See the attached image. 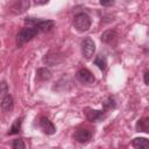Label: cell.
Here are the masks:
<instances>
[{
    "label": "cell",
    "mask_w": 149,
    "mask_h": 149,
    "mask_svg": "<svg viewBox=\"0 0 149 149\" xmlns=\"http://www.w3.org/2000/svg\"><path fill=\"white\" fill-rule=\"evenodd\" d=\"M40 31L37 30V28L34 27H26L23 29H21L17 35H16V45L20 48L23 44H26L27 42H29L33 37H35Z\"/></svg>",
    "instance_id": "6da1fadb"
},
{
    "label": "cell",
    "mask_w": 149,
    "mask_h": 149,
    "mask_svg": "<svg viewBox=\"0 0 149 149\" xmlns=\"http://www.w3.org/2000/svg\"><path fill=\"white\" fill-rule=\"evenodd\" d=\"M91 24H92L91 17L86 13H78L73 17V26L79 31H86V30H88L90 27H91Z\"/></svg>",
    "instance_id": "7a4b0ae2"
},
{
    "label": "cell",
    "mask_w": 149,
    "mask_h": 149,
    "mask_svg": "<svg viewBox=\"0 0 149 149\" xmlns=\"http://www.w3.org/2000/svg\"><path fill=\"white\" fill-rule=\"evenodd\" d=\"M81 52H83V56L86 59H90V58L93 57V55L95 52V44H94L92 38L86 37V38L83 40V42H81Z\"/></svg>",
    "instance_id": "3957f363"
},
{
    "label": "cell",
    "mask_w": 149,
    "mask_h": 149,
    "mask_svg": "<svg viewBox=\"0 0 149 149\" xmlns=\"http://www.w3.org/2000/svg\"><path fill=\"white\" fill-rule=\"evenodd\" d=\"M76 78L80 81V83H83V84H92V83H94V80H95V78H94V76L92 74V72L90 71V70H87V69H79L78 71H77V73H76Z\"/></svg>",
    "instance_id": "277c9868"
},
{
    "label": "cell",
    "mask_w": 149,
    "mask_h": 149,
    "mask_svg": "<svg viewBox=\"0 0 149 149\" xmlns=\"http://www.w3.org/2000/svg\"><path fill=\"white\" fill-rule=\"evenodd\" d=\"M92 137V132L87 128H80L74 133V140L79 143H86Z\"/></svg>",
    "instance_id": "5b68a950"
},
{
    "label": "cell",
    "mask_w": 149,
    "mask_h": 149,
    "mask_svg": "<svg viewBox=\"0 0 149 149\" xmlns=\"http://www.w3.org/2000/svg\"><path fill=\"white\" fill-rule=\"evenodd\" d=\"M40 127H41V129L45 133V134H48V135H51V134H54L55 132H56V128H55V126H54V123L48 119V118H45V116H42L41 119H40Z\"/></svg>",
    "instance_id": "8992f818"
},
{
    "label": "cell",
    "mask_w": 149,
    "mask_h": 149,
    "mask_svg": "<svg viewBox=\"0 0 149 149\" xmlns=\"http://www.w3.org/2000/svg\"><path fill=\"white\" fill-rule=\"evenodd\" d=\"M85 114L88 121L91 122H97L100 121L104 118V111H98V109H91V108H86L85 109Z\"/></svg>",
    "instance_id": "52a82bcc"
},
{
    "label": "cell",
    "mask_w": 149,
    "mask_h": 149,
    "mask_svg": "<svg viewBox=\"0 0 149 149\" xmlns=\"http://www.w3.org/2000/svg\"><path fill=\"white\" fill-rule=\"evenodd\" d=\"M101 41L107 44H115L118 41V34L115 30H106L101 35Z\"/></svg>",
    "instance_id": "ba28073f"
},
{
    "label": "cell",
    "mask_w": 149,
    "mask_h": 149,
    "mask_svg": "<svg viewBox=\"0 0 149 149\" xmlns=\"http://www.w3.org/2000/svg\"><path fill=\"white\" fill-rule=\"evenodd\" d=\"M30 2L27 1V0H20V1H16L14 2V5L12 6V12L15 13V14H21L23 13L26 9H28Z\"/></svg>",
    "instance_id": "9c48e42d"
},
{
    "label": "cell",
    "mask_w": 149,
    "mask_h": 149,
    "mask_svg": "<svg viewBox=\"0 0 149 149\" xmlns=\"http://www.w3.org/2000/svg\"><path fill=\"white\" fill-rule=\"evenodd\" d=\"M132 146L135 149H149V140L144 137H135L132 141Z\"/></svg>",
    "instance_id": "30bf717a"
},
{
    "label": "cell",
    "mask_w": 149,
    "mask_h": 149,
    "mask_svg": "<svg viewBox=\"0 0 149 149\" xmlns=\"http://www.w3.org/2000/svg\"><path fill=\"white\" fill-rule=\"evenodd\" d=\"M54 27V21L51 20H38L35 28H37L38 31H49Z\"/></svg>",
    "instance_id": "8fae6325"
},
{
    "label": "cell",
    "mask_w": 149,
    "mask_h": 149,
    "mask_svg": "<svg viewBox=\"0 0 149 149\" xmlns=\"http://www.w3.org/2000/svg\"><path fill=\"white\" fill-rule=\"evenodd\" d=\"M137 132H149V118H142L136 122L135 126Z\"/></svg>",
    "instance_id": "7c38bea8"
},
{
    "label": "cell",
    "mask_w": 149,
    "mask_h": 149,
    "mask_svg": "<svg viewBox=\"0 0 149 149\" xmlns=\"http://www.w3.org/2000/svg\"><path fill=\"white\" fill-rule=\"evenodd\" d=\"M1 108H2V111H5V112L10 111V109L13 108V98H12L9 94L2 97V99H1Z\"/></svg>",
    "instance_id": "4fadbf2b"
},
{
    "label": "cell",
    "mask_w": 149,
    "mask_h": 149,
    "mask_svg": "<svg viewBox=\"0 0 149 149\" xmlns=\"http://www.w3.org/2000/svg\"><path fill=\"white\" fill-rule=\"evenodd\" d=\"M36 76H37V79L40 80H48L51 77V72L47 68H40L36 71Z\"/></svg>",
    "instance_id": "5bb4252c"
},
{
    "label": "cell",
    "mask_w": 149,
    "mask_h": 149,
    "mask_svg": "<svg viewBox=\"0 0 149 149\" xmlns=\"http://www.w3.org/2000/svg\"><path fill=\"white\" fill-rule=\"evenodd\" d=\"M94 64H95V65H97L101 71H104V70L106 69V65H107L106 57H105V56H102V55L97 56V57H95V59H94Z\"/></svg>",
    "instance_id": "9a60e30c"
},
{
    "label": "cell",
    "mask_w": 149,
    "mask_h": 149,
    "mask_svg": "<svg viewBox=\"0 0 149 149\" xmlns=\"http://www.w3.org/2000/svg\"><path fill=\"white\" fill-rule=\"evenodd\" d=\"M21 123H22L21 119H16V120L14 121V123L12 125V127H10V129H9V132H8V134H9V135L17 134V133L20 132V129H21Z\"/></svg>",
    "instance_id": "2e32d148"
},
{
    "label": "cell",
    "mask_w": 149,
    "mask_h": 149,
    "mask_svg": "<svg viewBox=\"0 0 149 149\" xmlns=\"http://www.w3.org/2000/svg\"><path fill=\"white\" fill-rule=\"evenodd\" d=\"M12 149H26V144L22 139H15L12 142Z\"/></svg>",
    "instance_id": "e0dca14e"
},
{
    "label": "cell",
    "mask_w": 149,
    "mask_h": 149,
    "mask_svg": "<svg viewBox=\"0 0 149 149\" xmlns=\"http://www.w3.org/2000/svg\"><path fill=\"white\" fill-rule=\"evenodd\" d=\"M102 106L105 109H111V108H114L115 107V102H114V99L112 98H107L104 102H102Z\"/></svg>",
    "instance_id": "ac0fdd59"
},
{
    "label": "cell",
    "mask_w": 149,
    "mask_h": 149,
    "mask_svg": "<svg viewBox=\"0 0 149 149\" xmlns=\"http://www.w3.org/2000/svg\"><path fill=\"white\" fill-rule=\"evenodd\" d=\"M0 93H1L2 97L7 95V84H6L5 81L1 83V90H0Z\"/></svg>",
    "instance_id": "d6986e66"
},
{
    "label": "cell",
    "mask_w": 149,
    "mask_h": 149,
    "mask_svg": "<svg viewBox=\"0 0 149 149\" xmlns=\"http://www.w3.org/2000/svg\"><path fill=\"white\" fill-rule=\"evenodd\" d=\"M143 79H144V83H146L147 85H149V71H147V72L144 73Z\"/></svg>",
    "instance_id": "ffe728a7"
},
{
    "label": "cell",
    "mask_w": 149,
    "mask_h": 149,
    "mask_svg": "<svg viewBox=\"0 0 149 149\" xmlns=\"http://www.w3.org/2000/svg\"><path fill=\"white\" fill-rule=\"evenodd\" d=\"M114 3V1H108V2H106V1H100V5L101 6H112Z\"/></svg>",
    "instance_id": "44dd1931"
},
{
    "label": "cell",
    "mask_w": 149,
    "mask_h": 149,
    "mask_svg": "<svg viewBox=\"0 0 149 149\" xmlns=\"http://www.w3.org/2000/svg\"><path fill=\"white\" fill-rule=\"evenodd\" d=\"M35 3L36 5H45V3H48V0L47 1H35Z\"/></svg>",
    "instance_id": "7402d4cb"
}]
</instances>
